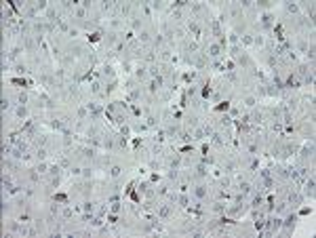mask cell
Returning <instances> with one entry per match:
<instances>
[{
	"mask_svg": "<svg viewBox=\"0 0 316 238\" xmlns=\"http://www.w3.org/2000/svg\"><path fill=\"white\" fill-rule=\"evenodd\" d=\"M259 204H261V196H255V198H253V206H255V209H257V206H259Z\"/></svg>",
	"mask_w": 316,
	"mask_h": 238,
	"instance_id": "cell-31",
	"label": "cell"
},
{
	"mask_svg": "<svg viewBox=\"0 0 316 238\" xmlns=\"http://www.w3.org/2000/svg\"><path fill=\"white\" fill-rule=\"evenodd\" d=\"M91 91H93V93H99V91H101V84H99V82H93V84H91Z\"/></svg>",
	"mask_w": 316,
	"mask_h": 238,
	"instance_id": "cell-24",
	"label": "cell"
},
{
	"mask_svg": "<svg viewBox=\"0 0 316 238\" xmlns=\"http://www.w3.org/2000/svg\"><path fill=\"white\" fill-rule=\"evenodd\" d=\"M86 110H89V112L93 114V118H97V116L101 114V107H99L97 103H86Z\"/></svg>",
	"mask_w": 316,
	"mask_h": 238,
	"instance_id": "cell-6",
	"label": "cell"
},
{
	"mask_svg": "<svg viewBox=\"0 0 316 238\" xmlns=\"http://www.w3.org/2000/svg\"><path fill=\"white\" fill-rule=\"evenodd\" d=\"M211 209H213V213H226V204L224 202H215Z\"/></svg>",
	"mask_w": 316,
	"mask_h": 238,
	"instance_id": "cell-10",
	"label": "cell"
},
{
	"mask_svg": "<svg viewBox=\"0 0 316 238\" xmlns=\"http://www.w3.org/2000/svg\"><path fill=\"white\" fill-rule=\"evenodd\" d=\"M154 42H156V44H162V42H164V38H162V34H158V36L154 38Z\"/></svg>",
	"mask_w": 316,
	"mask_h": 238,
	"instance_id": "cell-32",
	"label": "cell"
},
{
	"mask_svg": "<svg viewBox=\"0 0 316 238\" xmlns=\"http://www.w3.org/2000/svg\"><path fill=\"white\" fill-rule=\"evenodd\" d=\"M135 76H137V78H146V68H137Z\"/></svg>",
	"mask_w": 316,
	"mask_h": 238,
	"instance_id": "cell-21",
	"label": "cell"
},
{
	"mask_svg": "<svg viewBox=\"0 0 316 238\" xmlns=\"http://www.w3.org/2000/svg\"><path fill=\"white\" fill-rule=\"evenodd\" d=\"M139 40H141V42H148V40H150V32H148V30H141V32H139Z\"/></svg>",
	"mask_w": 316,
	"mask_h": 238,
	"instance_id": "cell-15",
	"label": "cell"
},
{
	"mask_svg": "<svg viewBox=\"0 0 316 238\" xmlns=\"http://www.w3.org/2000/svg\"><path fill=\"white\" fill-rule=\"evenodd\" d=\"M47 154H49V152H47V150H44L42 146H40V148L36 150V158H38V160H44V158H47Z\"/></svg>",
	"mask_w": 316,
	"mask_h": 238,
	"instance_id": "cell-12",
	"label": "cell"
},
{
	"mask_svg": "<svg viewBox=\"0 0 316 238\" xmlns=\"http://www.w3.org/2000/svg\"><path fill=\"white\" fill-rule=\"evenodd\" d=\"M72 213H74L72 209H63V211H61V215H63L65 219H70V217H72Z\"/></svg>",
	"mask_w": 316,
	"mask_h": 238,
	"instance_id": "cell-26",
	"label": "cell"
},
{
	"mask_svg": "<svg viewBox=\"0 0 316 238\" xmlns=\"http://www.w3.org/2000/svg\"><path fill=\"white\" fill-rule=\"evenodd\" d=\"M17 99H19V105H26V101H28V95H26V93H19V97H17Z\"/></svg>",
	"mask_w": 316,
	"mask_h": 238,
	"instance_id": "cell-22",
	"label": "cell"
},
{
	"mask_svg": "<svg viewBox=\"0 0 316 238\" xmlns=\"http://www.w3.org/2000/svg\"><path fill=\"white\" fill-rule=\"evenodd\" d=\"M93 209H95V204H93L91 200H86V202L82 204V211H84V213H93Z\"/></svg>",
	"mask_w": 316,
	"mask_h": 238,
	"instance_id": "cell-13",
	"label": "cell"
},
{
	"mask_svg": "<svg viewBox=\"0 0 316 238\" xmlns=\"http://www.w3.org/2000/svg\"><path fill=\"white\" fill-rule=\"evenodd\" d=\"M287 11H289V13H297V5H291V2H289V5H287Z\"/></svg>",
	"mask_w": 316,
	"mask_h": 238,
	"instance_id": "cell-27",
	"label": "cell"
},
{
	"mask_svg": "<svg viewBox=\"0 0 316 238\" xmlns=\"http://www.w3.org/2000/svg\"><path fill=\"white\" fill-rule=\"evenodd\" d=\"M192 192H194V196L200 200V198H204V196H206V192H209V190H206V185H202V183H200V185H196Z\"/></svg>",
	"mask_w": 316,
	"mask_h": 238,
	"instance_id": "cell-4",
	"label": "cell"
},
{
	"mask_svg": "<svg viewBox=\"0 0 316 238\" xmlns=\"http://www.w3.org/2000/svg\"><path fill=\"white\" fill-rule=\"evenodd\" d=\"M120 173H122V169H120V167H118V164H114V167H112V169H110V175H112V177H118V175H120Z\"/></svg>",
	"mask_w": 316,
	"mask_h": 238,
	"instance_id": "cell-17",
	"label": "cell"
},
{
	"mask_svg": "<svg viewBox=\"0 0 316 238\" xmlns=\"http://www.w3.org/2000/svg\"><path fill=\"white\" fill-rule=\"evenodd\" d=\"M167 217H171V206H169V204H162V206L158 209V219H167Z\"/></svg>",
	"mask_w": 316,
	"mask_h": 238,
	"instance_id": "cell-5",
	"label": "cell"
},
{
	"mask_svg": "<svg viewBox=\"0 0 316 238\" xmlns=\"http://www.w3.org/2000/svg\"><path fill=\"white\" fill-rule=\"evenodd\" d=\"M217 110H219V112H224V110L228 112V110H230V101H221V103L217 105Z\"/></svg>",
	"mask_w": 316,
	"mask_h": 238,
	"instance_id": "cell-19",
	"label": "cell"
},
{
	"mask_svg": "<svg viewBox=\"0 0 316 238\" xmlns=\"http://www.w3.org/2000/svg\"><path fill=\"white\" fill-rule=\"evenodd\" d=\"M295 219H297L295 215H289V217L282 221V225H280V227H284V232H291V230L295 227Z\"/></svg>",
	"mask_w": 316,
	"mask_h": 238,
	"instance_id": "cell-2",
	"label": "cell"
},
{
	"mask_svg": "<svg viewBox=\"0 0 316 238\" xmlns=\"http://www.w3.org/2000/svg\"><path fill=\"white\" fill-rule=\"evenodd\" d=\"M36 171H38V173H49V164H47V162H40Z\"/></svg>",
	"mask_w": 316,
	"mask_h": 238,
	"instance_id": "cell-20",
	"label": "cell"
},
{
	"mask_svg": "<svg viewBox=\"0 0 316 238\" xmlns=\"http://www.w3.org/2000/svg\"><path fill=\"white\" fill-rule=\"evenodd\" d=\"M303 192H305V196H314V179H312V177L308 179V183H305V190H303Z\"/></svg>",
	"mask_w": 316,
	"mask_h": 238,
	"instance_id": "cell-8",
	"label": "cell"
},
{
	"mask_svg": "<svg viewBox=\"0 0 316 238\" xmlns=\"http://www.w3.org/2000/svg\"><path fill=\"white\" fill-rule=\"evenodd\" d=\"M261 26H263V28H270V26H272V13H263V15H261Z\"/></svg>",
	"mask_w": 316,
	"mask_h": 238,
	"instance_id": "cell-7",
	"label": "cell"
},
{
	"mask_svg": "<svg viewBox=\"0 0 316 238\" xmlns=\"http://www.w3.org/2000/svg\"><path fill=\"white\" fill-rule=\"evenodd\" d=\"M230 122H232V118H230V116H228V114H226V116H221V118H219V125H221V127H230Z\"/></svg>",
	"mask_w": 316,
	"mask_h": 238,
	"instance_id": "cell-14",
	"label": "cell"
},
{
	"mask_svg": "<svg viewBox=\"0 0 316 238\" xmlns=\"http://www.w3.org/2000/svg\"><path fill=\"white\" fill-rule=\"evenodd\" d=\"M72 13H74V17H78V19H86V17H89V11H86L82 5H80V7H76Z\"/></svg>",
	"mask_w": 316,
	"mask_h": 238,
	"instance_id": "cell-3",
	"label": "cell"
},
{
	"mask_svg": "<svg viewBox=\"0 0 316 238\" xmlns=\"http://www.w3.org/2000/svg\"><path fill=\"white\" fill-rule=\"evenodd\" d=\"M15 116H17V118H26V116H28V107H26V105H19V107L15 110Z\"/></svg>",
	"mask_w": 316,
	"mask_h": 238,
	"instance_id": "cell-9",
	"label": "cell"
},
{
	"mask_svg": "<svg viewBox=\"0 0 316 238\" xmlns=\"http://www.w3.org/2000/svg\"><path fill=\"white\" fill-rule=\"evenodd\" d=\"M206 55H211V57H219V55H221V47H219L217 42L209 44V47H206Z\"/></svg>",
	"mask_w": 316,
	"mask_h": 238,
	"instance_id": "cell-1",
	"label": "cell"
},
{
	"mask_svg": "<svg viewBox=\"0 0 316 238\" xmlns=\"http://www.w3.org/2000/svg\"><path fill=\"white\" fill-rule=\"evenodd\" d=\"M179 204H181V206H188V196H179Z\"/></svg>",
	"mask_w": 316,
	"mask_h": 238,
	"instance_id": "cell-30",
	"label": "cell"
},
{
	"mask_svg": "<svg viewBox=\"0 0 316 238\" xmlns=\"http://www.w3.org/2000/svg\"><path fill=\"white\" fill-rule=\"evenodd\" d=\"M257 167H259V158H253V160H251V171H255Z\"/></svg>",
	"mask_w": 316,
	"mask_h": 238,
	"instance_id": "cell-29",
	"label": "cell"
},
{
	"mask_svg": "<svg viewBox=\"0 0 316 238\" xmlns=\"http://www.w3.org/2000/svg\"><path fill=\"white\" fill-rule=\"evenodd\" d=\"M255 103H257V99H255L253 95H247V97H245V105H247V107H255Z\"/></svg>",
	"mask_w": 316,
	"mask_h": 238,
	"instance_id": "cell-11",
	"label": "cell"
},
{
	"mask_svg": "<svg viewBox=\"0 0 316 238\" xmlns=\"http://www.w3.org/2000/svg\"><path fill=\"white\" fill-rule=\"evenodd\" d=\"M103 76H110V78L114 76V70H112V65H108V63L103 65Z\"/></svg>",
	"mask_w": 316,
	"mask_h": 238,
	"instance_id": "cell-18",
	"label": "cell"
},
{
	"mask_svg": "<svg viewBox=\"0 0 316 238\" xmlns=\"http://www.w3.org/2000/svg\"><path fill=\"white\" fill-rule=\"evenodd\" d=\"M91 175H93V171H91L89 167H86V169H82V177H84V179H89Z\"/></svg>",
	"mask_w": 316,
	"mask_h": 238,
	"instance_id": "cell-25",
	"label": "cell"
},
{
	"mask_svg": "<svg viewBox=\"0 0 316 238\" xmlns=\"http://www.w3.org/2000/svg\"><path fill=\"white\" fill-rule=\"evenodd\" d=\"M230 42H238V34L232 32V34H230Z\"/></svg>",
	"mask_w": 316,
	"mask_h": 238,
	"instance_id": "cell-34",
	"label": "cell"
},
{
	"mask_svg": "<svg viewBox=\"0 0 316 238\" xmlns=\"http://www.w3.org/2000/svg\"><path fill=\"white\" fill-rule=\"evenodd\" d=\"M120 11H122V15H129V13H131V5H122Z\"/></svg>",
	"mask_w": 316,
	"mask_h": 238,
	"instance_id": "cell-23",
	"label": "cell"
},
{
	"mask_svg": "<svg viewBox=\"0 0 316 238\" xmlns=\"http://www.w3.org/2000/svg\"><path fill=\"white\" fill-rule=\"evenodd\" d=\"M9 105H11V103H9V99H7V97H2V112H7V110H9Z\"/></svg>",
	"mask_w": 316,
	"mask_h": 238,
	"instance_id": "cell-28",
	"label": "cell"
},
{
	"mask_svg": "<svg viewBox=\"0 0 316 238\" xmlns=\"http://www.w3.org/2000/svg\"><path fill=\"white\" fill-rule=\"evenodd\" d=\"M15 72H17V74H23V72H26V65H21V63H19V65L15 68Z\"/></svg>",
	"mask_w": 316,
	"mask_h": 238,
	"instance_id": "cell-33",
	"label": "cell"
},
{
	"mask_svg": "<svg viewBox=\"0 0 316 238\" xmlns=\"http://www.w3.org/2000/svg\"><path fill=\"white\" fill-rule=\"evenodd\" d=\"M242 44H245V47H251V44H253V36H251V34H245V36H242Z\"/></svg>",
	"mask_w": 316,
	"mask_h": 238,
	"instance_id": "cell-16",
	"label": "cell"
}]
</instances>
